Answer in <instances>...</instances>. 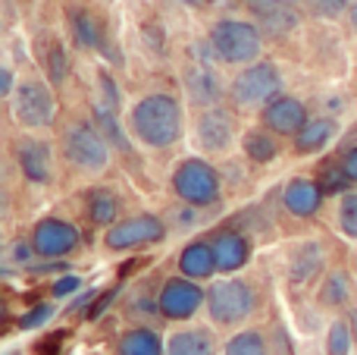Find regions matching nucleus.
Masks as SVG:
<instances>
[{"mask_svg":"<svg viewBox=\"0 0 357 355\" xmlns=\"http://www.w3.org/2000/svg\"><path fill=\"white\" fill-rule=\"evenodd\" d=\"M132 129L151 148H167L182 136V107L169 94H148L132 110Z\"/></svg>","mask_w":357,"mask_h":355,"instance_id":"1","label":"nucleus"},{"mask_svg":"<svg viewBox=\"0 0 357 355\" xmlns=\"http://www.w3.org/2000/svg\"><path fill=\"white\" fill-rule=\"evenodd\" d=\"M210 44L226 63H251L260 54V31L241 19H222L210 31Z\"/></svg>","mask_w":357,"mask_h":355,"instance_id":"2","label":"nucleus"},{"mask_svg":"<svg viewBox=\"0 0 357 355\" xmlns=\"http://www.w3.org/2000/svg\"><path fill=\"white\" fill-rule=\"evenodd\" d=\"M13 113H16V119L22 126L41 129V126L54 123L56 101L47 85H41V82H25V85H19L16 94H13Z\"/></svg>","mask_w":357,"mask_h":355,"instance_id":"3","label":"nucleus"},{"mask_svg":"<svg viewBox=\"0 0 357 355\" xmlns=\"http://www.w3.org/2000/svg\"><path fill=\"white\" fill-rule=\"evenodd\" d=\"M207 308H210V314H213V321H220V324H235V321L251 314L254 293H251V287L241 280H222V283H216V287H210Z\"/></svg>","mask_w":357,"mask_h":355,"instance_id":"4","label":"nucleus"},{"mask_svg":"<svg viewBox=\"0 0 357 355\" xmlns=\"http://www.w3.org/2000/svg\"><path fill=\"white\" fill-rule=\"evenodd\" d=\"M173 186H176L178 198H185L188 205H210L220 195V176L204 161H185L176 170Z\"/></svg>","mask_w":357,"mask_h":355,"instance_id":"5","label":"nucleus"},{"mask_svg":"<svg viewBox=\"0 0 357 355\" xmlns=\"http://www.w3.org/2000/svg\"><path fill=\"white\" fill-rule=\"evenodd\" d=\"M63 148H66L69 161L82 170H104L107 161H110L107 157V138L88 123L73 126L63 138Z\"/></svg>","mask_w":357,"mask_h":355,"instance_id":"6","label":"nucleus"},{"mask_svg":"<svg viewBox=\"0 0 357 355\" xmlns=\"http://www.w3.org/2000/svg\"><path fill=\"white\" fill-rule=\"evenodd\" d=\"M279 69L273 63H251L245 73H238V79L232 82V94L238 104L251 107L260 104V101L273 98L279 92Z\"/></svg>","mask_w":357,"mask_h":355,"instance_id":"7","label":"nucleus"},{"mask_svg":"<svg viewBox=\"0 0 357 355\" xmlns=\"http://www.w3.org/2000/svg\"><path fill=\"white\" fill-rule=\"evenodd\" d=\"M163 224L151 214H142V217H129L123 224L110 226L107 230V245L110 249H135V245H144V242H157L163 239Z\"/></svg>","mask_w":357,"mask_h":355,"instance_id":"8","label":"nucleus"},{"mask_svg":"<svg viewBox=\"0 0 357 355\" xmlns=\"http://www.w3.org/2000/svg\"><path fill=\"white\" fill-rule=\"evenodd\" d=\"M75 242H79V230L73 224H66V220L50 217L35 226V242L31 245L44 258H60V255H69L75 249Z\"/></svg>","mask_w":357,"mask_h":355,"instance_id":"9","label":"nucleus"},{"mask_svg":"<svg viewBox=\"0 0 357 355\" xmlns=\"http://www.w3.org/2000/svg\"><path fill=\"white\" fill-rule=\"evenodd\" d=\"M201 299H204V296H201V287H195L191 280H169L167 287H163L157 308H160L167 318L185 321V318H191V314L197 312Z\"/></svg>","mask_w":357,"mask_h":355,"instance_id":"10","label":"nucleus"},{"mask_svg":"<svg viewBox=\"0 0 357 355\" xmlns=\"http://www.w3.org/2000/svg\"><path fill=\"white\" fill-rule=\"evenodd\" d=\"M266 35H285L298 25L295 0H248Z\"/></svg>","mask_w":357,"mask_h":355,"instance_id":"11","label":"nucleus"},{"mask_svg":"<svg viewBox=\"0 0 357 355\" xmlns=\"http://www.w3.org/2000/svg\"><path fill=\"white\" fill-rule=\"evenodd\" d=\"M264 123L273 132H282V136H298V132L307 126V110H304L301 101L295 98H276L266 104L264 110Z\"/></svg>","mask_w":357,"mask_h":355,"instance_id":"12","label":"nucleus"},{"mask_svg":"<svg viewBox=\"0 0 357 355\" xmlns=\"http://www.w3.org/2000/svg\"><path fill=\"white\" fill-rule=\"evenodd\" d=\"M197 142L207 151H222L232 142V117L220 107H210L197 119Z\"/></svg>","mask_w":357,"mask_h":355,"instance_id":"13","label":"nucleus"},{"mask_svg":"<svg viewBox=\"0 0 357 355\" xmlns=\"http://www.w3.org/2000/svg\"><path fill=\"white\" fill-rule=\"evenodd\" d=\"M16 157L22 173L29 176L31 182H47L50 180V148L44 142H35V138H22L16 145Z\"/></svg>","mask_w":357,"mask_h":355,"instance_id":"14","label":"nucleus"},{"mask_svg":"<svg viewBox=\"0 0 357 355\" xmlns=\"http://www.w3.org/2000/svg\"><path fill=\"white\" fill-rule=\"evenodd\" d=\"M320 195H323V189L317 186V182L295 180L285 189V208H289L291 214H298V217H310V214L320 208Z\"/></svg>","mask_w":357,"mask_h":355,"instance_id":"15","label":"nucleus"},{"mask_svg":"<svg viewBox=\"0 0 357 355\" xmlns=\"http://www.w3.org/2000/svg\"><path fill=\"white\" fill-rule=\"evenodd\" d=\"M213 255H216V268L220 270H238L248 261V242L238 233H220L213 242Z\"/></svg>","mask_w":357,"mask_h":355,"instance_id":"16","label":"nucleus"},{"mask_svg":"<svg viewBox=\"0 0 357 355\" xmlns=\"http://www.w3.org/2000/svg\"><path fill=\"white\" fill-rule=\"evenodd\" d=\"M178 268H182L185 277H195V280H204L216 270V255H213V245H204V242H191L188 249L182 252L178 258Z\"/></svg>","mask_w":357,"mask_h":355,"instance_id":"17","label":"nucleus"},{"mask_svg":"<svg viewBox=\"0 0 357 355\" xmlns=\"http://www.w3.org/2000/svg\"><path fill=\"white\" fill-rule=\"evenodd\" d=\"M333 136H335V123H333V119H310V123L295 136V148L301 151V154H310V151L323 148V145H326Z\"/></svg>","mask_w":357,"mask_h":355,"instance_id":"18","label":"nucleus"},{"mask_svg":"<svg viewBox=\"0 0 357 355\" xmlns=\"http://www.w3.org/2000/svg\"><path fill=\"white\" fill-rule=\"evenodd\" d=\"M167 355H213V340L201 331H182L167 343Z\"/></svg>","mask_w":357,"mask_h":355,"instance_id":"19","label":"nucleus"},{"mask_svg":"<svg viewBox=\"0 0 357 355\" xmlns=\"http://www.w3.org/2000/svg\"><path fill=\"white\" fill-rule=\"evenodd\" d=\"M185 85H188V94L197 101V104H210V101L220 98V82L210 73L207 66H195L188 75H185Z\"/></svg>","mask_w":357,"mask_h":355,"instance_id":"20","label":"nucleus"},{"mask_svg":"<svg viewBox=\"0 0 357 355\" xmlns=\"http://www.w3.org/2000/svg\"><path fill=\"white\" fill-rule=\"evenodd\" d=\"M119 355H163V343L154 331H132L119 343Z\"/></svg>","mask_w":357,"mask_h":355,"instance_id":"21","label":"nucleus"},{"mask_svg":"<svg viewBox=\"0 0 357 355\" xmlns=\"http://www.w3.org/2000/svg\"><path fill=\"white\" fill-rule=\"evenodd\" d=\"M116 211H119V201L113 192H107V189H94L91 195H88V217L94 220L98 226H107L116 220Z\"/></svg>","mask_w":357,"mask_h":355,"instance_id":"22","label":"nucleus"},{"mask_svg":"<svg viewBox=\"0 0 357 355\" xmlns=\"http://www.w3.org/2000/svg\"><path fill=\"white\" fill-rule=\"evenodd\" d=\"M320 261H323L320 245H317V242L301 245V252H298L295 261H291V280H295V283H307L310 277L320 270Z\"/></svg>","mask_w":357,"mask_h":355,"instance_id":"23","label":"nucleus"},{"mask_svg":"<svg viewBox=\"0 0 357 355\" xmlns=\"http://www.w3.org/2000/svg\"><path fill=\"white\" fill-rule=\"evenodd\" d=\"M94 119H98V126H100V136H104L107 142H113V145H116V148L129 151V142H126L123 129H119V123H116V110H110V107H107V104H98V107H94Z\"/></svg>","mask_w":357,"mask_h":355,"instance_id":"24","label":"nucleus"},{"mask_svg":"<svg viewBox=\"0 0 357 355\" xmlns=\"http://www.w3.org/2000/svg\"><path fill=\"white\" fill-rule=\"evenodd\" d=\"M245 151H248V157H251V161L266 164V161H273V157H276V142H273L266 132L254 129V132H248V136H245Z\"/></svg>","mask_w":357,"mask_h":355,"instance_id":"25","label":"nucleus"},{"mask_svg":"<svg viewBox=\"0 0 357 355\" xmlns=\"http://www.w3.org/2000/svg\"><path fill=\"white\" fill-rule=\"evenodd\" d=\"M222 355H266V343L257 331H245V333L229 340Z\"/></svg>","mask_w":357,"mask_h":355,"instance_id":"26","label":"nucleus"},{"mask_svg":"<svg viewBox=\"0 0 357 355\" xmlns=\"http://www.w3.org/2000/svg\"><path fill=\"white\" fill-rule=\"evenodd\" d=\"M73 38L79 48H94V44H100V31L98 25H94V19L88 16L85 10L73 13Z\"/></svg>","mask_w":357,"mask_h":355,"instance_id":"27","label":"nucleus"},{"mask_svg":"<svg viewBox=\"0 0 357 355\" xmlns=\"http://www.w3.org/2000/svg\"><path fill=\"white\" fill-rule=\"evenodd\" d=\"M47 75H50V82L54 85H60L63 79H66V73H69V60H66V50L60 48V44H50V50H47Z\"/></svg>","mask_w":357,"mask_h":355,"instance_id":"28","label":"nucleus"},{"mask_svg":"<svg viewBox=\"0 0 357 355\" xmlns=\"http://www.w3.org/2000/svg\"><path fill=\"white\" fill-rule=\"evenodd\" d=\"M326 349H329V355H348V349H351V331H348V324L335 321V324L329 327Z\"/></svg>","mask_w":357,"mask_h":355,"instance_id":"29","label":"nucleus"},{"mask_svg":"<svg viewBox=\"0 0 357 355\" xmlns=\"http://www.w3.org/2000/svg\"><path fill=\"white\" fill-rule=\"evenodd\" d=\"M320 299L326 302V305H342V302L348 299V280H345V274L326 277V287H323Z\"/></svg>","mask_w":357,"mask_h":355,"instance_id":"30","label":"nucleus"},{"mask_svg":"<svg viewBox=\"0 0 357 355\" xmlns=\"http://www.w3.org/2000/svg\"><path fill=\"white\" fill-rule=\"evenodd\" d=\"M348 186H351V176H348V170H339V167H326V170H323L320 189H323L326 195H333V192H345Z\"/></svg>","mask_w":357,"mask_h":355,"instance_id":"31","label":"nucleus"},{"mask_svg":"<svg viewBox=\"0 0 357 355\" xmlns=\"http://www.w3.org/2000/svg\"><path fill=\"white\" fill-rule=\"evenodd\" d=\"M50 318H54V305H50V302H41V305H35L31 312H25L22 318H19V327H22V331H35V327L47 324Z\"/></svg>","mask_w":357,"mask_h":355,"instance_id":"32","label":"nucleus"},{"mask_svg":"<svg viewBox=\"0 0 357 355\" xmlns=\"http://www.w3.org/2000/svg\"><path fill=\"white\" fill-rule=\"evenodd\" d=\"M339 224H342V230H345V236L357 239V195H345L342 211H339Z\"/></svg>","mask_w":357,"mask_h":355,"instance_id":"33","label":"nucleus"},{"mask_svg":"<svg viewBox=\"0 0 357 355\" xmlns=\"http://www.w3.org/2000/svg\"><path fill=\"white\" fill-rule=\"evenodd\" d=\"M307 6L317 13V16H329V19H335L342 10L348 6V0H307Z\"/></svg>","mask_w":357,"mask_h":355,"instance_id":"34","label":"nucleus"},{"mask_svg":"<svg viewBox=\"0 0 357 355\" xmlns=\"http://www.w3.org/2000/svg\"><path fill=\"white\" fill-rule=\"evenodd\" d=\"M98 82H100V88H104V94H107V107H110V110H116V107H119L116 82L110 79V73H100V75H98Z\"/></svg>","mask_w":357,"mask_h":355,"instance_id":"35","label":"nucleus"},{"mask_svg":"<svg viewBox=\"0 0 357 355\" xmlns=\"http://www.w3.org/2000/svg\"><path fill=\"white\" fill-rule=\"evenodd\" d=\"M82 287V277H75V274H69V277H60V280L54 283V296L56 299H63V296H69V293H75V289Z\"/></svg>","mask_w":357,"mask_h":355,"instance_id":"36","label":"nucleus"},{"mask_svg":"<svg viewBox=\"0 0 357 355\" xmlns=\"http://www.w3.org/2000/svg\"><path fill=\"white\" fill-rule=\"evenodd\" d=\"M116 293H119V289H116V287H113V289H110V293H104V296H100V299H98V302H94V305H91V308H88V318H91V321H94V318H100V314H104V312H107V308H110V302H113V299H116Z\"/></svg>","mask_w":357,"mask_h":355,"instance_id":"37","label":"nucleus"},{"mask_svg":"<svg viewBox=\"0 0 357 355\" xmlns=\"http://www.w3.org/2000/svg\"><path fill=\"white\" fill-rule=\"evenodd\" d=\"M273 337H276V352L279 355H295V352H291V343H289V333H285V327H276V333H273Z\"/></svg>","mask_w":357,"mask_h":355,"instance_id":"38","label":"nucleus"},{"mask_svg":"<svg viewBox=\"0 0 357 355\" xmlns=\"http://www.w3.org/2000/svg\"><path fill=\"white\" fill-rule=\"evenodd\" d=\"M13 258H16V261H29V258H31V245L16 242V245H13Z\"/></svg>","mask_w":357,"mask_h":355,"instance_id":"39","label":"nucleus"},{"mask_svg":"<svg viewBox=\"0 0 357 355\" xmlns=\"http://www.w3.org/2000/svg\"><path fill=\"white\" fill-rule=\"evenodd\" d=\"M10 92H13V73L3 69V73H0V94H10Z\"/></svg>","mask_w":357,"mask_h":355,"instance_id":"40","label":"nucleus"},{"mask_svg":"<svg viewBox=\"0 0 357 355\" xmlns=\"http://www.w3.org/2000/svg\"><path fill=\"white\" fill-rule=\"evenodd\" d=\"M345 170H348V176H351V180H357V148L351 151V154H348V161H345Z\"/></svg>","mask_w":357,"mask_h":355,"instance_id":"41","label":"nucleus"},{"mask_svg":"<svg viewBox=\"0 0 357 355\" xmlns=\"http://www.w3.org/2000/svg\"><path fill=\"white\" fill-rule=\"evenodd\" d=\"M351 331L357 333V312H351Z\"/></svg>","mask_w":357,"mask_h":355,"instance_id":"42","label":"nucleus"},{"mask_svg":"<svg viewBox=\"0 0 357 355\" xmlns=\"http://www.w3.org/2000/svg\"><path fill=\"white\" fill-rule=\"evenodd\" d=\"M351 19H354V25H357V0L351 3Z\"/></svg>","mask_w":357,"mask_h":355,"instance_id":"43","label":"nucleus"},{"mask_svg":"<svg viewBox=\"0 0 357 355\" xmlns=\"http://www.w3.org/2000/svg\"><path fill=\"white\" fill-rule=\"evenodd\" d=\"M188 3H204V0H188Z\"/></svg>","mask_w":357,"mask_h":355,"instance_id":"44","label":"nucleus"}]
</instances>
